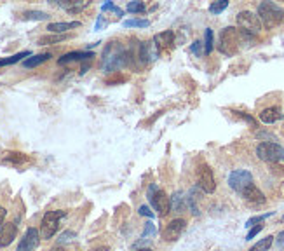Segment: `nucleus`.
<instances>
[{
    "label": "nucleus",
    "mask_w": 284,
    "mask_h": 251,
    "mask_svg": "<svg viewBox=\"0 0 284 251\" xmlns=\"http://www.w3.org/2000/svg\"><path fill=\"white\" fill-rule=\"evenodd\" d=\"M131 53L119 42H108L103 51V61H101V70L103 72H115L129 63Z\"/></svg>",
    "instance_id": "nucleus-1"
},
{
    "label": "nucleus",
    "mask_w": 284,
    "mask_h": 251,
    "mask_svg": "<svg viewBox=\"0 0 284 251\" xmlns=\"http://www.w3.org/2000/svg\"><path fill=\"white\" fill-rule=\"evenodd\" d=\"M16 234H18V228L12 221H5L0 225V248H7L16 239Z\"/></svg>",
    "instance_id": "nucleus-13"
},
{
    "label": "nucleus",
    "mask_w": 284,
    "mask_h": 251,
    "mask_svg": "<svg viewBox=\"0 0 284 251\" xmlns=\"http://www.w3.org/2000/svg\"><path fill=\"white\" fill-rule=\"evenodd\" d=\"M213 38H215V35H213V30L211 28H206V40H204V54H209L213 51Z\"/></svg>",
    "instance_id": "nucleus-30"
},
{
    "label": "nucleus",
    "mask_w": 284,
    "mask_h": 251,
    "mask_svg": "<svg viewBox=\"0 0 284 251\" xmlns=\"http://www.w3.org/2000/svg\"><path fill=\"white\" fill-rule=\"evenodd\" d=\"M138 213L142 215V217H148V218H154V213L150 211L148 206H142V208L138 209Z\"/></svg>",
    "instance_id": "nucleus-37"
},
{
    "label": "nucleus",
    "mask_w": 284,
    "mask_h": 251,
    "mask_svg": "<svg viewBox=\"0 0 284 251\" xmlns=\"http://www.w3.org/2000/svg\"><path fill=\"white\" fill-rule=\"evenodd\" d=\"M256 157L265 162H284V149L274 141H261L256 147Z\"/></svg>",
    "instance_id": "nucleus-5"
},
{
    "label": "nucleus",
    "mask_w": 284,
    "mask_h": 251,
    "mask_svg": "<svg viewBox=\"0 0 284 251\" xmlns=\"http://www.w3.org/2000/svg\"><path fill=\"white\" fill-rule=\"evenodd\" d=\"M279 119H283V114H281L279 108L270 107L260 112V121L265 122V124H274V122H277Z\"/></svg>",
    "instance_id": "nucleus-19"
},
{
    "label": "nucleus",
    "mask_w": 284,
    "mask_h": 251,
    "mask_svg": "<svg viewBox=\"0 0 284 251\" xmlns=\"http://www.w3.org/2000/svg\"><path fill=\"white\" fill-rule=\"evenodd\" d=\"M49 251H66L65 248H61V246H56V248H53V250H49Z\"/></svg>",
    "instance_id": "nucleus-44"
},
{
    "label": "nucleus",
    "mask_w": 284,
    "mask_h": 251,
    "mask_svg": "<svg viewBox=\"0 0 284 251\" xmlns=\"http://www.w3.org/2000/svg\"><path fill=\"white\" fill-rule=\"evenodd\" d=\"M154 236H155V225L152 223V221H146L145 227H143V234H142V237H140V241H138V243H136V248L142 246V244L145 243V241H150Z\"/></svg>",
    "instance_id": "nucleus-21"
},
{
    "label": "nucleus",
    "mask_w": 284,
    "mask_h": 251,
    "mask_svg": "<svg viewBox=\"0 0 284 251\" xmlns=\"http://www.w3.org/2000/svg\"><path fill=\"white\" fill-rule=\"evenodd\" d=\"M154 42L157 44L159 49H164V47H171L174 44V33L171 30H166L162 33H157L154 37Z\"/></svg>",
    "instance_id": "nucleus-18"
},
{
    "label": "nucleus",
    "mask_w": 284,
    "mask_h": 251,
    "mask_svg": "<svg viewBox=\"0 0 284 251\" xmlns=\"http://www.w3.org/2000/svg\"><path fill=\"white\" fill-rule=\"evenodd\" d=\"M31 53L30 51H23V53H18L14 54V56H9V58H2L0 60V66H9V65H14V63H18V61H21L23 58H30Z\"/></svg>",
    "instance_id": "nucleus-22"
},
{
    "label": "nucleus",
    "mask_w": 284,
    "mask_h": 251,
    "mask_svg": "<svg viewBox=\"0 0 284 251\" xmlns=\"http://www.w3.org/2000/svg\"><path fill=\"white\" fill-rule=\"evenodd\" d=\"M234 114H237V115H241L242 119H246V121L250 122V124H253V126H256V122H255V119L253 117H250V115H246V114H242V112H234Z\"/></svg>",
    "instance_id": "nucleus-39"
},
{
    "label": "nucleus",
    "mask_w": 284,
    "mask_h": 251,
    "mask_svg": "<svg viewBox=\"0 0 284 251\" xmlns=\"http://www.w3.org/2000/svg\"><path fill=\"white\" fill-rule=\"evenodd\" d=\"M150 25L148 19H127L124 21V27L126 28H146Z\"/></svg>",
    "instance_id": "nucleus-29"
},
{
    "label": "nucleus",
    "mask_w": 284,
    "mask_h": 251,
    "mask_svg": "<svg viewBox=\"0 0 284 251\" xmlns=\"http://www.w3.org/2000/svg\"><path fill=\"white\" fill-rule=\"evenodd\" d=\"M241 194H242V197H244L248 202H251V204H263V202L267 201L265 195H263V192H261L260 188L255 185V183H251V185L246 187Z\"/></svg>",
    "instance_id": "nucleus-14"
},
{
    "label": "nucleus",
    "mask_w": 284,
    "mask_h": 251,
    "mask_svg": "<svg viewBox=\"0 0 284 251\" xmlns=\"http://www.w3.org/2000/svg\"><path fill=\"white\" fill-rule=\"evenodd\" d=\"M51 58H53L51 56V53H42V54H37V56H30L23 61V66L25 68H35V66L46 63V61L51 60Z\"/></svg>",
    "instance_id": "nucleus-20"
},
{
    "label": "nucleus",
    "mask_w": 284,
    "mask_h": 251,
    "mask_svg": "<svg viewBox=\"0 0 284 251\" xmlns=\"http://www.w3.org/2000/svg\"><path fill=\"white\" fill-rule=\"evenodd\" d=\"M81 27V21H59V23H49L47 25V30L51 33H58V35H65V31L73 30V28Z\"/></svg>",
    "instance_id": "nucleus-16"
},
{
    "label": "nucleus",
    "mask_w": 284,
    "mask_h": 251,
    "mask_svg": "<svg viewBox=\"0 0 284 251\" xmlns=\"http://www.w3.org/2000/svg\"><path fill=\"white\" fill-rule=\"evenodd\" d=\"M39 243H40L39 230L30 227L27 232H25V236H23V239L20 241V244H18V251H33V250H37Z\"/></svg>",
    "instance_id": "nucleus-11"
},
{
    "label": "nucleus",
    "mask_w": 284,
    "mask_h": 251,
    "mask_svg": "<svg viewBox=\"0 0 284 251\" xmlns=\"http://www.w3.org/2000/svg\"><path fill=\"white\" fill-rule=\"evenodd\" d=\"M105 25H108V23H105L103 16H100V18H98V23H96V30H100V28L105 27Z\"/></svg>",
    "instance_id": "nucleus-41"
},
{
    "label": "nucleus",
    "mask_w": 284,
    "mask_h": 251,
    "mask_svg": "<svg viewBox=\"0 0 284 251\" xmlns=\"http://www.w3.org/2000/svg\"><path fill=\"white\" fill-rule=\"evenodd\" d=\"M261 228H263V225H255V227H251V230H250V232H248V236H246V239H248V241H251V239H253V237L255 236H256V234H260L261 232Z\"/></svg>",
    "instance_id": "nucleus-36"
},
{
    "label": "nucleus",
    "mask_w": 284,
    "mask_h": 251,
    "mask_svg": "<svg viewBox=\"0 0 284 251\" xmlns=\"http://www.w3.org/2000/svg\"><path fill=\"white\" fill-rule=\"evenodd\" d=\"M5 215H7V211H5V208H2V206H0V225L4 223V218H5Z\"/></svg>",
    "instance_id": "nucleus-40"
},
{
    "label": "nucleus",
    "mask_w": 284,
    "mask_h": 251,
    "mask_svg": "<svg viewBox=\"0 0 284 251\" xmlns=\"http://www.w3.org/2000/svg\"><path fill=\"white\" fill-rule=\"evenodd\" d=\"M65 217H66V213L61 211V209H58V211H47L42 218V223H40V230H39L40 239H51L54 234L58 232L59 220Z\"/></svg>",
    "instance_id": "nucleus-6"
},
{
    "label": "nucleus",
    "mask_w": 284,
    "mask_h": 251,
    "mask_svg": "<svg viewBox=\"0 0 284 251\" xmlns=\"http://www.w3.org/2000/svg\"><path fill=\"white\" fill-rule=\"evenodd\" d=\"M5 160L7 162H14V164H20V162H25L27 160V157L23 156V154H5Z\"/></svg>",
    "instance_id": "nucleus-33"
},
{
    "label": "nucleus",
    "mask_w": 284,
    "mask_h": 251,
    "mask_svg": "<svg viewBox=\"0 0 284 251\" xmlns=\"http://www.w3.org/2000/svg\"><path fill=\"white\" fill-rule=\"evenodd\" d=\"M136 251H152L150 248H140V250H136Z\"/></svg>",
    "instance_id": "nucleus-45"
},
{
    "label": "nucleus",
    "mask_w": 284,
    "mask_h": 251,
    "mask_svg": "<svg viewBox=\"0 0 284 251\" xmlns=\"http://www.w3.org/2000/svg\"><path fill=\"white\" fill-rule=\"evenodd\" d=\"M276 244L279 250H284V230L283 232H279V236L276 237Z\"/></svg>",
    "instance_id": "nucleus-38"
},
{
    "label": "nucleus",
    "mask_w": 284,
    "mask_h": 251,
    "mask_svg": "<svg viewBox=\"0 0 284 251\" xmlns=\"http://www.w3.org/2000/svg\"><path fill=\"white\" fill-rule=\"evenodd\" d=\"M148 199H150V204L154 206V209L159 213V217H166V215L171 211V202H169V197L166 195L164 190H159L155 185L150 187Z\"/></svg>",
    "instance_id": "nucleus-7"
},
{
    "label": "nucleus",
    "mask_w": 284,
    "mask_h": 251,
    "mask_svg": "<svg viewBox=\"0 0 284 251\" xmlns=\"http://www.w3.org/2000/svg\"><path fill=\"white\" fill-rule=\"evenodd\" d=\"M54 4L66 9L70 14H77V12H81L82 9L87 7L89 2H77V0H65V2H63V0H54Z\"/></svg>",
    "instance_id": "nucleus-17"
},
{
    "label": "nucleus",
    "mask_w": 284,
    "mask_h": 251,
    "mask_svg": "<svg viewBox=\"0 0 284 251\" xmlns=\"http://www.w3.org/2000/svg\"><path fill=\"white\" fill-rule=\"evenodd\" d=\"M101 11H110V12H115L117 16H124V11L119 7H115V5L112 4V2H107V4L101 5Z\"/></svg>",
    "instance_id": "nucleus-34"
},
{
    "label": "nucleus",
    "mask_w": 284,
    "mask_h": 251,
    "mask_svg": "<svg viewBox=\"0 0 284 251\" xmlns=\"http://www.w3.org/2000/svg\"><path fill=\"white\" fill-rule=\"evenodd\" d=\"M138 56L143 63H152V61H155L159 56H161V49H159L157 44H155L154 40H145L140 44Z\"/></svg>",
    "instance_id": "nucleus-10"
},
{
    "label": "nucleus",
    "mask_w": 284,
    "mask_h": 251,
    "mask_svg": "<svg viewBox=\"0 0 284 251\" xmlns=\"http://www.w3.org/2000/svg\"><path fill=\"white\" fill-rule=\"evenodd\" d=\"M274 213H267V215H258V217H253V218H250V220L246 221V227L248 228H251V227H255L256 223H261V221L265 220V218H269V217H272Z\"/></svg>",
    "instance_id": "nucleus-32"
},
{
    "label": "nucleus",
    "mask_w": 284,
    "mask_h": 251,
    "mask_svg": "<svg viewBox=\"0 0 284 251\" xmlns=\"http://www.w3.org/2000/svg\"><path fill=\"white\" fill-rule=\"evenodd\" d=\"M23 19L25 21H46L49 19V14L44 11H27L23 12Z\"/></svg>",
    "instance_id": "nucleus-23"
},
{
    "label": "nucleus",
    "mask_w": 284,
    "mask_h": 251,
    "mask_svg": "<svg viewBox=\"0 0 284 251\" xmlns=\"http://www.w3.org/2000/svg\"><path fill=\"white\" fill-rule=\"evenodd\" d=\"M239 40H241V33H239L237 28L234 27H227L220 33V53L227 54V56H232V54L237 53L239 49Z\"/></svg>",
    "instance_id": "nucleus-3"
},
{
    "label": "nucleus",
    "mask_w": 284,
    "mask_h": 251,
    "mask_svg": "<svg viewBox=\"0 0 284 251\" xmlns=\"http://www.w3.org/2000/svg\"><path fill=\"white\" fill-rule=\"evenodd\" d=\"M237 27L244 37H256L261 31V23L258 16L251 11H241L237 14Z\"/></svg>",
    "instance_id": "nucleus-4"
},
{
    "label": "nucleus",
    "mask_w": 284,
    "mask_h": 251,
    "mask_svg": "<svg viewBox=\"0 0 284 251\" xmlns=\"http://www.w3.org/2000/svg\"><path fill=\"white\" fill-rule=\"evenodd\" d=\"M91 251H108V246H98V248H92Z\"/></svg>",
    "instance_id": "nucleus-42"
},
{
    "label": "nucleus",
    "mask_w": 284,
    "mask_h": 251,
    "mask_svg": "<svg viewBox=\"0 0 284 251\" xmlns=\"http://www.w3.org/2000/svg\"><path fill=\"white\" fill-rule=\"evenodd\" d=\"M77 237V234L73 232V230H65L63 234H59L58 237V246H61V244H66V243H72L73 239Z\"/></svg>",
    "instance_id": "nucleus-31"
},
{
    "label": "nucleus",
    "mask_w": 284,
    "mask_h": 251,
    "mask_svg": "<svg viewBox=\"0 0 284 251\" xmlns=\"http://www.w3.org/2000/svg\"><path fill=\"white\" fill-rule=\"evenodd\" d=\"M202 42H200V40H196V42H194V44H192V47H190V51H192V53L194 54H196V56H202V54H204V51H202Z\"/></svg>",
    "instance_id": "nucleus-35"
},
{
    "label": "nucleus",
    "mask_w": 284,
    "mask_h": 251,
    "mask_svg": "<svg viewBox=\"0 0 284 251\" xmlns=\"http://www.w3.org/2000/svg\"><path fill=\"white\" fill-rule=\"evenodd\" d=\"M126 9H127V12H131V14H143V12H146V5H145V2H142V0L129 2Z\"/></svg>",
    "instance_id": "nucleus-25"
},
{
    "label": "nucleus",
    "mask_w": 284,
    "mask_h": 251,
    "mask_svg": "<svg viewBox=\"0 0 284 251\" xmlns=\"http://www.w3.org/2000/svg\"><path fill=\"white\" fill-rule=\"evenodd\" d=\"M87 68H89V63H84L82 68H81V73H85V72H87Z\"/></svg>",
    "instance_id": "nucleus-43"
},
{
    "label": "nucleus",
    "mask_w": 284,
    "mask_h": 251,
    "mask_svg": "<svg viewBox=\"0 0 284 251\" xmlns=\"http://www.w3.org/2000/svg\"><path fill=\"white\" fill-rule=\"evenodd\" d=\"M169 202H171V209L181 211L183 209V194L181 192H174L173 197H169Z\"/></svg>",
    "instance_id": "nucleus-27"
},
{
    "label": "nucleus",
    "mask_w": 284,
    "mask_h": 251,
    "mask_svg": "<svg viewBox=\"0 0 284 251\" xmlns=\"http://www.w3.org/2000/svg\"><path fill=\"white\" fill-rule=\"evenodd\" d=\"M228 7V0H216L213 4H209V12L211 14H220Z\"/></svg>",
    "instance_id": "nucleus-28"
},
{
    "label": "nucleus",
    "mask_w": 284,
    "mask_h": 251,
    "mask_svg": "<svg viewBox=\"0 0 284 251\" xmlns=\"http://www.w3.org/2000/svg\"><path fill=\"white\" fill-rule=\"evenodd\" d=\"M272 243H274V237L272 236H267V237H263V239L258 241L255 246H251L250 251H269L270 246H272Z\"/></svg>",
    "instance_id": "nucleus-24"
},
{
    "label": "nucleus",
    "mask_w": 284,
    "mask_h": 251,
    "mask_svg": "<svg viewBox=\"0 0 284 251\" xmlns=\"http://www.w3.org/2000/svg\"><path fill=\"white\" fill-rule=\"evenodd\" d=\"M185 227H187V221H185L183 218H174V220L169 221L168 227L164 228L162 239H164L166 243H173V241H176L178 237L183 234Z\"/></svg>",
    "instance_id": "nucleus-9"
},
{
    "label": "nucleus",
    "mask_w": 284,
    "mask_h": 251,
    "mask_svg": "<svg viewBox=\"0 0 284 251\" xmlns=\"http://www.w3.org/2000/svg\"><path fill=\"white\" fill-rule=\"evenodd\" d=\"M258 19L265 28H274L284 19V9H281L274 2H261L258 5Z\"/></svg>",
    "instance_id": "nucleus-2"
},
{
    "label": "nucleus",
    "mask_w": 284,
    "mask_h": 251,
    "mask_svg": "<svg viewBox=\"0 0 284 251\" xmlns=\"http://www.w3.org/2000/svg\"><path fill=\"white\" fill-rule=\"evenodd\" d=\"M68 38V35H46L39 40V46H46V44H58Z\"/></svg>",
    "instance_id": "nucleus-26"
},
{
    "label": "nucleus",
    "mask_w": 284,
    "mask_h": 251,
    "mask_svg": "<svg viewBox=\"0 0 284 251\" xmlns=\"http://www.w3.org/2000/svg\"><path fill=\"white\" fill-rule=\"evenodd\" d=\"M199 187L200 190L206 192V194H213L216 190V182L213 171L207 166H202L199 169Z\"/></svg>",
    "instance_id": "nucleus-12"
},
{
    "label": "nucleus",
    "mask_w": 284,
    "mask_h": 251,
    "mask_svg": "<svg viewBox=\"0 0 284 251\" xmlns=\"http://www.w3.org/2000/svg\"><path fill=\"white\" fill-rule=\"evenodd\" d=\"M251 183H253V175L248 169H235L228 175V185L232 190L239 192V194Z\"/></svg>",
    "instance_id": "nucleus-8"
},
{
    "label": "nucleus",
    "mask_w": 284,
    "mask_h": 251,
    "mask_svg": "<svg viewBox=\"0 0 284 251\" xmlns=\"http://www.w3.org/2000/svg\"><path fill=\"white\" fill-rule=\"evenodd\" d=\"M91 58H94V53H91V51H73V53L63 54L58 60V63L59 65H66V63H72V61H85L91 60Z\"/></svg>",
    "instance_id": "nucleus-15"
}]
</instances>
